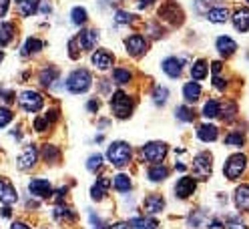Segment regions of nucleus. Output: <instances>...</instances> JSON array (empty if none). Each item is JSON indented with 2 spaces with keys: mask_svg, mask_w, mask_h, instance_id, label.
I'll use <instances>...</instances> for the list:
<instances>
[{
  "mask_svg": "<svg viewBox=\"0 0 249 229\" xmlns=\"http://www.w3.org/2000/svg\"><path fill=\"white\" fill-rule=\"evenodd\" d=\"M107 157L115 167H124L131 161V147L127 143H123V141H117V143H113L111 147H108Z\"/></svg>",
  "mask_w": 249,
  "mask_h": 229,
  "instance_id": "f03ea898",
  "label": "nucleus"
},
{
  "mask_svg": "<svg viewBox=\"0 0 249 229\" xmlns=\"http://www.w3.org/2000/svg\"><path fill=\"white\" fill-rule=\"evenodd\" d=\"M90 83H92V76L87 69H76L74 72L69 74L67 79V88L74 95H81V93H87L90 88Z\"/></svg>",
  "mask_w": 249,
  "mask_h": 229,
  "instance_id": "f257e3e1",
  "label": "nucleus"
},
{
  "mask_svg": "<svg viewBox=\"0 0 249 229\" xmlns=\"http://www.w3.org/2000/svg\"><path fill=\"white\" fill-rule=\"evenodd\" d=\"M42 49V40H38V38H26V42H24V47H22V54L24 56H28V54H35V53H38Z\"/></svg>",
  "mask_w": 249,
  "mask_h": 229,
  "instance_id": "7c9ffc66",
  "label": "nucleus"
},
{
  "mask_svg": "<svg viewBox=\"0 0 249 229\" xmlns=\"http://www.w3.org/2000/svg\"><path fill=\"white\" fill-rule=\"evenodd\" d=\"M28 191L38 199H46V197L53 195V185L46 179H33L28 183Z\"/></svg>",
  "mask_w": 249,
  "mask_h": 229,
  "instance_id": "9d476101",
  "label": "nucleus"
},
{
  "mask_svg": "<svg viewBox=\"0 0 249 229\" xmlns=\"http://www.w3.org/2000/svg\"><path fill=\"white\" fill-rule=\"evenodd\" d=\"M44 119L49 121V123H53V121H56V119H58V111H51V113H46V115H44Z\"/></svg>",
  "mask_w": 249,
  "mask_h": 229,
  "instance_id": "864d4df0",
  "label": "nucleus"
},
{
  "mask_svg": "<svg viewBox=\"0 0 249 229\" xmlns=\"http://www.w3.org/2000/svg\"><path fill=\"white\" fill-rule=\"evenodd\" d=\"M233 26H235L239 33H247L249 30V8H239L233 14Z\"/></svg>",
  "mask_w": 249,
  "mask_h": 229,
  "instance_id": "a211bd4d",
  "label": "nucleus"
},
{
  "mask_svg": "<svg viewBox=\"0 0 249 229\" xmlns=\"http://www.w3.org/2000/svg\"><path fill=\"white\" fill-rule=\"evenodd\" d=\"M181 67H183V63H181L179 58H175V56L163 60V70H165V74L171 76V79H177V76L181 74V70H183Z\"/></svg>",
  "mask_w": 249,
  "mask_h": 229,
  "instance_id": "6ab92c4d",
  "label": "nucleus"
},
{
  "mask_svg": "<svg viewBox=\"0 0 249 229\" xmlns=\"http://www.w3.org/2000/svg\"><path fill=\"white\" fill-rule=\"evenodd\" d=\"M90 63L95 65L99 70H107L113 67V54L108 51H97L95 54L90 56Z\"/></svg>",
  "mask_w": 249,
  "mask_h": 229,
  "instance_id": "2eb2a0df",
  "label": "nucleus"
},
{
  "mask_svg": "<svg viewBox=\"0 0 249 229\" xmlns=\"http://www.w3.org/2000/svg\"><path fill=\"white\" fill-rule=\"evenodd\" d=\"M113 183H115V189H117L119 193H127V191L131 189V179H129V175H123V173H121V175L115 177Z\"/></svg>",
  "mask_w": 249,
  "mask_h": 229,
  "instance_id": "72a5a7b5",
  "label": "nucleus"
},
{
  "mask_svg": "<svg viewBox=\"0 0 249 229\" xmlns=\"http://www.w3.org/2000/svg\"><path fill=\"white\" fill-rule=\"evenodd\" d=\"M10 229H33V227L26 225V223H22V221H17V223H12V225H10Z\"/></svg>",
  "mask_w": 249,
  "mask_h": 229,
  "instance_id": "6e6d98bb",
  "label": "nucleus"
},
{
  "mask_svg": "<svg viewBox=\"0 0 249 229\" xmlns=\"http://www.w3.org/2000/svg\"><path fill=\"white\" fill-rule=\"evenodd\" d=\"M235 207L239 211H249V185H241L235 189Z\"/></svg>",
  "mask_w": 249,
  "mask_h": 229,
  "instance_id": "412c9836",
  "label": "nucleus"
},
{
  "mask_svg": "<svg viewBox=\"0 0 249 229\" xmlns=\"http://www.w3.org/2000/svg\"><path fill=\"white\" fill-rule=\"evenodd\" d=\"M247 2H249V0H247Z\"/></svg>",
  "mask_w": 249,
  "mask_h": 229,
  "instance_id": "e2e57ef3",
  "label": "nucleus"
},
{
  "mask_svg": "<svg viewBox=\"0 0 249 229\" xmlns=\"http://www.w3.org/2000/svg\"><path fill=\"white\" fill-rule=\"evenodd\" d=\"M245 167H247V157L241 155V153H237V155H231L223 167V173L227 179H237L241 177V173L245 171Z\"/></svg>",
  "mask_w": 249,
  "mask_h": 229,
  "instance_id": "20e7f679",
  "label": "nucleus"
},
{
  "mask_svg": "<svg viewBox=\"0 0 249 229\" xmlns=\"http://www.w3.org/2000/svg\"><path fill=\"white\" fill-rule=\"evenodd\" d=\"M71 18H72L74 24H79V26H81V24L87 22L89 17H87V10H85V8H79V6H76V8H72V12H71Z\"/></svg>",
  "mask_w": 249,
  "mask_h": 229,
  "instance_id": "4c0bfd02",
  "label": "nucleus"
},
{
  "mask_svg": "<svg viewBox=\"0 0 249 229\" xmlns=\"http://www.w3.org/2000/svg\"><path fill=\"white\" fill-rule=\"evenodd\" d=\"M225 143H227V145H237V147H241V145L245 143V137H243L241 133H231V135L225 137Z\"/></svg>",
  "mask_w": 249,
  "mask_h": 229,
  "instance_id": "79ce46f5",
  "label": "nucleus"
},
{
  "mask_svg": "<svg viewBox=\"0 0 249 229\" xmlns=\"http://www.w3.org/2000/svg\"><path fill=\"white\" fill-rule=\"evenodd\" d=\"M2 58H4V53H2V51H0V63H2Z\"/></svg>",
  "mask_w": 249,
  "mask_h": 229,
  "instance_id": "680f3d73",
  "label": "nucleus"
},
{
  "mask_svg": "<svg viewBox=\"0 0 249 229\" xmlns=\"http://www.w3.org/2000/svg\"><path fill=\"white\" fill-rule=\"evenodd\" d=\"M108 187H111V179H108V177H101V179L95 183V185H92V189H90V197H92L95 201L105 199V195H107Z\"/></svg>",
  "mask_w": 249,
  "mask_h": 229,
  "instance_id": "f3484780",
  "label": "nucleus"
},
{
  "mask_svg": "<svg viewBox=\"0 0 249 229\" xmlns=\"http://www.w3.org/2000/svg\"><path fill=\"white\" fill-rule=\"evenodd\" d=\"M8 4H10V0H0V18L8 12Z\"/></svg>",
  "mask_w": 249,
  "mask_h": 229,
  "instance_id": "8fccbe9b",
  "label": "nucleus"
},
{
  "mask_svg": "<svg viewBox=\"0 0 249 229\" xmlns=\"http://www.w3.org/2000/svg\"><path fill=\"white\" fill-rule=\"evenodd\" d=\"M17 6L22 17H33L38 10V0H17Z\"/></svg>",
  "mask_w": 249,
  "mask_h": 229,
  "instance_id": "a878e982",
  "label": "nucleus"
},
{
  "mask_svg": "<svg viewBox=\"0 0 249 229\" xmlns=\"http://www.w3.org/2000/svg\"><path fill=\"white\" fill-rule=\"evenodd\" d=\"M74 40L83 51H92L97 47V42H99V30H83V33Z\"/></svg>",
  "mask_w": 249,
  "mask_h": 229,
  "instance_id": "ddd939ff",
  "label": "nucleus"
},
{
  "mask_svg": "<svg viewBox=\"0 0 249 229\" xmlns=\"http://www.w3.org/2000/svg\"><path fill=\"white\" fill-rule=\"evenodd\" d=\"M74 211L72 209H69V207H62V205H56V209H54V219H58V221H74Z\"/></svg>",
  "mask_w": 249,
  "mask_h": 229,
  "instance_id": "2f4dec72",
  "label": "nucleus"
},
{
  "mask_svg": "<svg viewBox=\"0 0 249 229\" xmlns=\"http://www.w3.org/2000/svg\"><path fill=\"white\" fill-rule=\"evenodd\" d=\"M101 167H103V155H99V153H97V155L89 157V161H87V169L89 171H99Z\"/></svg>",
  "mask_w": 249,
  "mask_h": 229,
  "instance_id": "ea45409f",
  "label": "nucleus"
},
{
  "mask_svg": "<svg viewBox=\"0 0 249 229\" xmlns=\"http://www.w3.org/2000/svg\"><path fill=\"white\" fill-rule=\"evenodd\" d=\"M141 155H143V159L149 161V163H161V161L165 159V155H167V145L161 143V141L147 143V145H143V149H141Z\"/></svg>",
  "mask_w": 249,
  "mask_h": 229,
  "instance_id": "39448f33",
  "label": "nucleus"
},
{
  "mask_svg": "<svg viewBox=\"0 0 249 229\" xmlns=\"http://www.w3.org/2000/svg\"><path fill=\"white\" fill-rule=\"evenodd\" d=\"M10 121H12V111L6 109V106H0V129L6 127Z\"/></svg>",
  "mask_w": 249,
  "mask_h": 229,
  "instance_id": "37998d69",
  "label": "nucleus"
},
{
  "mask_svg": "<svg viewBox=\"0 0 249 229\" xmlns=\"http://www.w3.org/2000/svg\"><path fill=\"white\" fill-rule=\"evenodd\" d=\"M203 219H205L203 211H193L189 215V219H187V223H189L191 227H201V225H203Z\"/></svg>",
  "mask_w": 249,
  "mask_h": 229,
  "instance_id": "a19ab883",
  "label": "nucleus"
},
{
  "mask_svg": "<svg viewBox=\"0 0 249 229\" xmlns=\"http://www.w3.org/2000/svg\"><path fill=\"white\" fill-rule=\"evenodd\" d=\"M213 83H215V87L219 88V90H225V81H223V79H219V76H215Z\"/></svg>",
  "mask_w": 249,
  "mask_h": 229,
  "instance_id": "5fc2aeb1",
  "label": "nucleus"
},
{
  "mask_svg": "<svg viewBox=\"0 0 249 229\" xmlns=\"http://www.w3.org/2000/svg\"><path fill=\"white\" fill-rule=\"evenodd\" d=\"M35 129H36V131H40V133H42V131H46V129H49V121L38 117V119L35 121Z\"/></svg>",
  "mask_w": 249,
  "mask_h": 229,
  "instance_id": "49530a36",
  "label": "nucleus"
},
{
  "mask_svg": "<svg viewBox=\"0 0 249 229\" xmlns=\"http://www.w3.org/2000/svg\"><path fill=\"white\" fill-rule=\"evenodd\" d=\"M223 119H233V115H235V105L233 103H227V109L223 106V113H219Z\"/></svg>",
  "mask_w": 249,
  "mask_h": 229,
  "instance_id": "a18cd8bd",
  "label": "nucleus"
},
{
  "mask_svg": "<svg viewBox=\"0 0 249 229\" xmlns=\"http://www.w3.org/2000/svg\"><path fill=\"white\" fill-rule=\"evenodd\" d=\"M191 76L195 81H201L207 76V63L205 60H197V63L191 67Z\"/></svg>",
  "mask_w": 249,
  "mask_h": 229,
  "instance_id": "473e14b6",
  "label": "nucleus"
},
{
  "mask_svg": "<svg viewBox=\"0 0 249 229\" xmlns=\"http://www.w3.org/2000/svg\"><path fill=\"white\" fill-rule=\"evenodd\" d=\"M211 155L209 153H199L193 161V175L197 179H207L211 175Z\"/></svg>",
  "mask_w": 249,
  "mask_h": 229,
  "instance_id": "0eeeda50",
  "label": "nucleus"
},
{
  "mask_svg": "<svg viewBox=\"0 0 249 229\" xmlns=\"http://www.w3.org/2000/svg\"><path fill=\"white\" fill-rule=\"evenodd\" d=\"M36 159H38V151H36V147H35V145H26V147L22 149V153L18 155V159H17L18 169H22V171L33 169L35 163H36Z\"/></svg>",
  "mask_w": 249,
  "mask_h": 229,
  "instance_id": "1a4fd4ad",
  "label": "nucleus"
},
{
  "mask_svg": "<svg viewBox=\"0 0 249 229\" xmlns=\"http://www.w3.org/2000/svg\"><path fill=\"white\" fill-rule=\"evenodd\" d=\"M111 109L115 113V117L119 119H127L131 117V111H133V103H131V97L123 90H117L111 99Z\"/></svg>",
  "mask_w": 249,
  "mask_h": 229,
  "instance_id": "7ed1b4c3",
  "label": "nucleus"
},
{
  "mask_svg": "<svg viewBox=\"0 0 249 229\" xmlns=\"http://www.w3.org/2000/svg\"><path fill=\"white\" fill-rule=\"evenodd\" d=\"M183 97L187 103H197L199 97H201V87L197 83H187L183 87Z\"/></svg>",
  "mask_w": 249,
  "mask_h": 229,
  "instance_id": "b1692460",
  "label": "nucleus"
},
{
  "mask_svg": "<svg viewBox=\"0 0 249 229\" xmlns=\"http://www.w3.org/2000/svg\"><path fill=\"white\" fill-rule=\"evenodd\" d=\"M131 227H135V229H157L159 221L153 219V217H135V219H131Z\"/></svg>",
  "mask_w": 249,
  "mask_h": 229,
  "instance_id": "cd10ccee",
  "label": "nucleus"
},
{
  "mask_svg": "<svg viewBox=\"0 0 249 229\" xmlns=\"http://www.w3.org/2000/svg\"><path fill=\"white\" fill-rule=\"evenodd\" d=\"M113 79H115L117 85H129L131 72H129L127 69H115V70H113Z\"/></svg>",
  "mask_w": 249,
  "mask_h": 229,
  "instance_id": "e433bc0d",
  "label": "nucleus"
},
{
  "mask_svg": "<svg viewBox=\"0 0 249 229\" xmlns=\"http://www.w3.org/2000/svg\"><path fill=\"white\" fill-rule=\"evenodd\" d=\"M147 177L153 181V183H159V181H165L167 177H169V169L165 165H161V163H155V165H151L149 167V171H147Z\"/></svg>",
  "mask_w": 249,
  "mask_h": 229,
  "instance_id": "aec40b11",
  "label": "nucleus"
},
{
  "mask_svg": "<svg viewBox=\"0 0 249 229\" xmlns=\"http://www.w3.org/2000/svg\"><path fill=\"white\" fill-rule=\"evenodd\" d=\"M159 17L171 24H181L183 22V12L181 8L177 6V2H165L161 8H159Z\"/></svg>",
  "mask_w": 249,
  "mask_h": 229,
  "instance_id": "6e6552de",
  "label": "nucleus"
},
{
  "mask_svg": "<svg viewBox=\"0 0 249 229\" xmlns=\"http://www.w3.org/2000/svg\"><path fill=\"white\" fill-rule=\"evenodd\" d=\"M14 38V24L12 22H0V47H6Z\"/></svg>",
  "mask_w": 249,
  "mask_h": 229,
  "instance_id": "393cba45",
  "label": "nucleus"
},
{
  "mask_svg": "<svg viewBox=\"0 0 249 229\" xmlns=\"http://www.w3.org/2000/svg\"><path fill=\"white\" fill-rule=\"evenodd\" d=\"M42 159H44L46 163H56V161L60 159L58 147H54V145H44V147H42Z\"/></svg>",
  "mask_w": 249,
  "mask_h": 229,
  "instance_id": "c756f323",
  "label": "nucleus"
},
{
  "mask_svg": "<svg viewBox=\"0 0 249 229\" xmlns=\"http://www.w3.org/2000/svg\"><path fill=\"white\" fill-rule=\"evenodd\" d=\"M124 49H127V53L131 56H141L147 51V40L141 35H133V36H129L127 40H124Z\"/></svg>",
  "mask_w": 249,
  "mask_h": 229,
  "instance_id": "9b49d317",
  "label": "nucleus"
},
{
  "mask_svg": "<svg viewBox=\"0 0 249 229\" xmlns=\"http://www.w3.org/2000/svg\"><path fill=\"white\" fill-rule=\"evenodd\" d=\"M18 101L26 113H38L44 105V97L40 93H36V90H24V93H20Z\"/></svg>",
  "mask_w": 249,
  "mask_h": 229,
  "instance_id": "423d86ee",
  "label": "nucleus"
},
{
  "mask_svg": "<svg viewBox=\"0 0 249 229\" xmlns=\"http://www.w3.org/2000/svg\"><path fill=\"white\" fill-rule=\"evenodd\" d=\"M175 115H177L179 121H183V123H191V121L195 119V113L189 109V106H177Z\"/></svg>",
  "mask_w": 249,
  "mask_h": 229,
  "instance_id": "c9c22d12",
  "label": "nucleus"
},
{
  "mask_svg": "<svg viewBox=\"0 0 249 229\" xmlns=\"http://www.w3.org/2000/svg\"><path fill=\"white\" fill-rule=\"evenodd\" d=\"M203 117L207 119H215V117H219V103L217 101H207L205 106H203Z\"/></svg>",
  "mask_w": 249,
  "mask_h": 229,
  "instance_id": "f704fd0d",
  "label": "nucleus"
},
{
  "mask_svg": "<svg viewBox=\"0 0 249 229\" xmlns=\"http://www.w3.org/2000/svg\"><path fill=\"white\" fill-rule=\"evenodd\" d=\"M207 18L211 22H215V24H221V22L229 20V10L227 8H211L207 12Z\"/></svg>",
  "mask_w": 249,
  "mask_h": 229,
  "instance_id": "c85d7f7f",
  "label": "nucleus"
},
{
  "mask_svg": "<svg viewBox=\"0 0 249 229\" xmlns=\"http://www.w3.org/2000/svg\"><path fill=\"white\" fill-rule=\"evenodd\" d=\"M56 79H58V69H54V67H46L38 74V81L42 87H54Z\"/></svg>",
  "mask_w": 249,
  "mask_h": 229,
  "instance_id": "4be33fe9",
  "label": "nucleus"
},
{
  "mask_svg": "<svg viewBox=\"0 0 249 229\" xmlns=\"http://www.w3.org/2000/svg\"><path fill=\"white\" fill-rule=\"evenodd\" d=\"M143 209H145V213H149V215L161 213L165 209V199L161 195H149L145 199V203H143Z\"/></svg>",
  "mask_w": 249,
  "mask_h": 229,
  "instance_id": "dca6fc26",
  "label": "nucleus"
},
{
  "mask_svg": "<svg viewBox=\"0 0 249 229\" xmlns=\"http://www.w3.org/2000/svg\"><path fill=\"white\" fill-rule=\"evenodd\" d=\"M69 54H71V58H79V51H76V40L72 38L71 42H69Z\"/></svg>",
  "mask_w": 249,
  "mask_h": 229,
  "instance_id": "de8ad7c7",
  "label": "nucleus"
},
{
  "mask_svg": "<svg viewBox=\"0 0 249 229\" xmlns=\"http://www.w3.org/2000/svg\"><path fill=\"white\" fill-rule=\"evenodd\" d=\"M2 217H10V207H8V205L2 209Z\"/></svg>",
  "mask_w": 249,
  "mask_h": 229,
  "instance_id": "bf43d9fd",
  "label": "nucleus"
},
{
  "mask_svg": "<svg viewBox=\"0 0 249 229\" xmlns=\"http://www.w3.org/2000/svg\"><path fill=\"white\" fill-rule=\"evenodd\" d=\"M40 10H42V14H51V12H53V6H51V4H42Z\"/></svg>",
  "mask_w": 249,
  "mask_h": 229,
  "instance_id": "4d7b16f0",
  "label": "nucleus"
},
{
  "mask_svg": "<svg viewBox=\"0 0 249 229\" xmlns=\"http://www.w3.org/2000/svg\"><path fill=\"white\" fill-rule=\"evenodd\" d=\"M167 97H169L167 87H157V88L153 90V101L157 103V105H165L167 103Z\"/></svg>",
  "mask_w": 249,
  "mask_h": 229,
  "instance_id": "58836bf2",
  "label": "nucleus"
},
{
  "mask_svg": "<svg viewBox=\"0 0 249 229\" xmlns=\"http://www.w3.org/2000/svg\"><path fill=\"white\" fill-rule=\"evenodd\" d=\"M0 201H2L4 205H8V207L18 201V193H17V189H14L6 179H0Z\"/></svg>",
  "mask_w": 249,
  "mask_h": 229,
  "instance_id": "4468645a",
  "label": "nucleus"
},
{
  "mask_svg": "<svg viewBox=\"0 0 249 229\" xmlns=\"http://www.w3.org/2000/svg\"><path fill=\"white\" fill-rule=\"evenodd\" d=\"M139 2H141V6H149L151 2H155V0H139Z\"/></svg>",
  "mask_w": 249,
  "mask_h": 229,
  "instance_id": "052dcab7",
  "label": "nucleus"
},
{
  "mask_svg": "<svg viewBox=\"0 0 249 229\" xmlns=\"http://www.w3.org/2000/svg\"><path fill=\"white\" fill-rule=\"evenodd\" d=\"M217 51H219L223 56H231L233 53L237 51V44L229 36H221V38H217Z\"/></svg>",
  "mask_w": 249,
  "mask_h": 229,
  "instance_id": "5701e85b",
  "label": "nucleus"
},
{
  "mask_svg": "<svg viewBox=\"0 0 249 229\" xmlns=\"http://www.w3.org/2000/svg\"><path fill=\"white\" fill-rule=\"evenodd\" d=\"M108 229H133V227H131V223H129V221H121V223H115V225H111Z\"/></svg>",
  "mask_w": 249,
  "mask_h": 229,
  "instance_id": "3c124183",
  "label": "nucleus"
},
{
  "mask_svg": "<svg viewBox=\"0 0 249 229\" xmlns=\"http://www.w3.org/2000/svg\"><path fill=\"white\" fill-rule=\"evenodd\" d=\"M195 187H197V183L193 177H181L175 185V195L179 199H187V197H191L195 193Z\"/></svg>",
  "mask_w": 249,
  "mask_h": 229,
  "instance_id": "f8f14e48",
  "label": "nucleus"
},
{
  "mask_svg": "<svg viewBox=\"0 0 249 229\" xmlns=\"http://www.w3.org/2000/svg\"><path fill=\"white\" fill-rule=\"evenodd\" d=\"M221 67H223L221 63H213V72L217 74V72H219V70H221Z\"/></svg>",
  "mask_w": 249,
  "mask_h": 229,
  "instance_id": "13d9d810",
  "label": "nucleus"
},
{
  "mask_svg": "<svg viewBox=\"0 0 249 229\" xmlns=\"http://www.w3.org/2000/svg\"><path fill=\"white\" fill-rule=\"evenodd\" d=\"M229 229H247V225L241 223V221H237V219H233V221L229 223Z\"/></svg>",
  "mask_w": 249,
  "mask_h": 229,
  "instance_id": "603ef678",
  "label": "nucleus"
},
{
  "mask_svg": "<svg viewBox=\"0 0 249 229\" xmlns=\"http://www.w3.org/2000/svg\"><path fill=\"white\" fill-rule=\"evenodd\" d=\"M99 106H101V105H99V101H97V99H90V101H89V105H87V109H89L90 113H97V111H99Z\"/></svg>",
  "mask_w": 249,
  "mask_h": 229,
  "instance_id": "09e8293b",
  "label": "nucleus"
},
{
  "mask_svg": "<svg viewBox=\"0 0 249 229\" xmlns=\"http://www.w3.org/2000/svg\"><path fill=\"white\" fill-rule=\"evenodd\" d=\"M115 20H117L119 24H129V22H133V17H131L129 12L119 10V12H117V17H115Z\"/></svg>",
  "mask_w": 249,
  "mask_h": 229,
  "instance_id": "c03bdc74",
  "label": "nucleus"
},
{
  "mask_svg": "<svg viewBox=\"0 0 249 229\" xmlns=\"http://www.w3.org/2000/svg\"><path fill=\"white\" fill-rule=\"evenodd\" d=\"M217 127L215 125H201L199 127V131H197V137L201 141H205V143H209V141H215L217 139Z\"/></svg>",
  "mask_w": 249,
  "mask_h": 229,
  "instance_id": "bb28decb",
  "label": "nucleus"
}]
</instances>
